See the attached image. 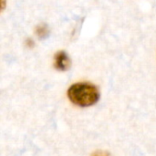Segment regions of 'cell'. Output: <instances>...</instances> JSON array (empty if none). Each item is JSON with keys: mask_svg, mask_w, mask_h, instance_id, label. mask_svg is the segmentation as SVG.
Instances as JSON below:
<instances>
[{"mask_svg": "<svg viewBox=\"0 0 156 156\" xmlns=\"http://www.w3.org/2000/svg\"><path fill=\"white\" fill-rule=\"evenodd\" d=\"M91 156H111L109 153L107 152H104V151H97V152H94Z\"/></svg>", "mask_w": 156, "mask_h": 156, "instance_id": "obj_4", "label": "cell"}, {"mask_svg": "<svg viewBox=\"0 0 156 156\" xmlns=\"http://www.w3.org/2000/svg\"><path fill=\"white\" fill-rule=\"evenodd\" d=\"M54 66L57 69L65 71L70 67V59L66 52L58 51L54 58Z\"/></svg>", "mask_w": 156, "mask_h": 156, "instance_id": "obj_2", "label": "cell"}, {"mask_svg": "<svg viewBox=\"0 0 156 156\" xmlns=\"http://www.w3.org/2000/svg\"><path fill=\"white\" fill-rule=\"evenodd\" d=\"M36 33L37 35L39 37H45L48 36V30L47 28V27L45 25H40L37 27V30H36Z\"/></svg>", "mask_w": 156, "mask_h": 156, "instance_id": "obj_3", "label": "cell"}, {"mask_svg": "<svg viewBox=\"0 0 156 156\" xmlns=\"http://www.w3.org/2000/svg\"><path fill=\"white\" fill-rule=\"evenodd\" d=\"M71 102L80 107L94 105L100 99V91L96 86L88 82H79L71 85L68 90Z\"/></svg>", "mask_w": 156, "mask_h": 156, "instance_id": "obj_1", "label": "cell"}]
</instances>
